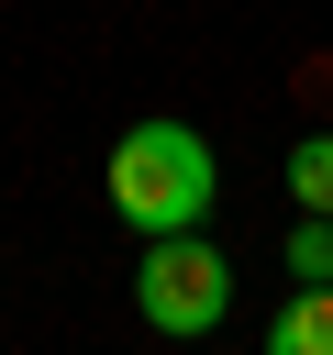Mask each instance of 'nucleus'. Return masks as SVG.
<instances>
[{
	"label": "nucleus",
	"instance_id": "1",
	"mask_svg": "<svg viewBox=\"0 0 333 355\" xmlns=\"http://www.w3.org/2000/svg\"><path fill=\"white\" fill-rule=\"evenodd\" d=\"M222 200V155L189 133V122H133L111 144V211L155 244V233H200Z\"/></svg>",
	"mask_w": 333,
	"mask_h": 355
},
{
	"label": "nucleus",
	"instance_id": "4",
	"mask_svg": "<svg viewBox=\"0 0 333 355\" xmlns=\"http://www.w3.org/2000/svg\"><path fill=\"white\" fill-rule=\"evenodd\" d=\"M289 277L300 288H333V211H300L289 222Z\"/></svg>",
	"mask_w": 333,
	"mask_h": 355
},
{
	"label": "nucleus",
	"instance_id": "3",
	"mask_svg": "<svg viewBox=\"0 0 333 355\" xmlns=\"http://www.w3.org/2000/svg\"><path fill=\"white\" fill-rule=\"evenodd\" d=\"M266 355H333V288H300V300H278V322H266Z\"/></svg>",
	"mask_w": 333,
	"mask_h": 355
},
{
	"label": "nucleus",
	"instance_id": "2",
	"mask_svg": "<svg viewBox=\"0 0 333 355\" xmlns=\"http://www.w3.org/2000/svg\"><path fill=\"white\" fill-rule=\"evenodd\" d=\"M133 311H144L166 344L211 333V322L233 311V255H222V244H200V233H155V244H144V266H133Z\"/></svg>",
	"mask_w": 333,
	"mask_h": 355
},
{
	"label": "nucleus",
	"instance_id": "5",
	"mask_svg": "<svg viewBox=\"0 0 333 355\" xmlns=\"http://www.w3.org/2000/svg\"><path fill=\"white\" fill-rule=\"evenodd\" d=\"M289 200L300 211H333V133H300L289 144Z\"/></svg>",
	"mask_w": 333,
	"mask_h": 355
}]
</instances>
